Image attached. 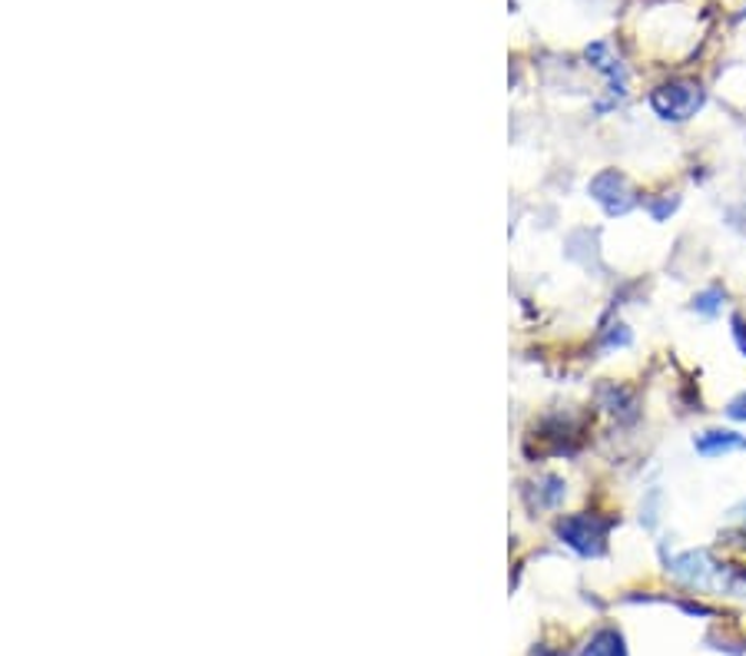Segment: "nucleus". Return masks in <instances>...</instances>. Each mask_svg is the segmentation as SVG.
I'll use <instances>...</instances> for the list:
<instances>
[{"label":"nucleus","mask_w":746,"mask_h":656,"mask_svg":"<svg viewBox=\"0 0 746 656\" xmlns=\"http://www.w3.org/2000/svg\"><path fill=\"white\" fill-rule=\"evenodd\" d=\"M701 103H704V93L694 83H674L654 93V110L667 119H687Z\"/></svg>","instance_id":"f257e3e1"},{"label":"nucleus","mask_w":746,"mask_h":656,"mask_svg":"<svg viewBox=\"0 0 746 656\" xmlns=\"http://www.w3.org/2000/svg\"><path fill=\"white\" fill-rule=\"evenodd\" d=\"M558 534L581 554H601L604 551V534H608V524L594 521V518H568L558 524Z\"/></svg>","instance_id":"f03ea898"},{"label":"nucleus","mask_w":746,"mask_h":656,"mask_svg":"<svg viewBox=\"0 0 746 656\" xmlns=\"http://www.w3.org/2000/svg\"><path fill=\"white\" fill-rule=\"evenodd\" d=\"M591 192H594V199L598 202H604V209L608 212H628L631 206H634V196H631V186L624 183V176H618V173H601L594 183H591Z\"/></svg>","instance_id":"7ed1b4c3"},{"label":"nucleus","mask_w":746,"mask_h":656,"mask_svg":"<svg viewBox=\"0 0 746 656\" xmlns=\"http://www.w3.org/2000/svg\"><path fill=\"white\" fill-rule=\"evenodd\" d=\"M740 448H746V441L737 438V435H731V431H711V435H704L697 441L701 455H724V451H740Z\"/></svg>","instance_id":"20e7f679"},{"label":"nucleus","mask_w":746,"mask_h":656,"mask_svg":"<svg viewBox=\"0 0 746 656\" xmlns=\"http://www.w3.org/2000/svg\"><path fill=\"white\" fill-rule=\"evenodd\" d=\"M584 656H628L624 654V644L614 631H604L591 641V647L584 650Z\"/></svg>","instance_id":"39448f33"},{"label":"nucleus","mask_w":746,"mask_h":656,"mask_svg":"<svg viewBox=\"0 0 746 656\" xmlns=\"http://www.w3.org/2000/svg\"><path fill=\"white\" fill-rule=\"evenodd\" d=\"M731 415H734V418H740V421H746V395H740V398L731 405Z\"/></svg>","instance_id":"423d86ee"}]
</instances>
